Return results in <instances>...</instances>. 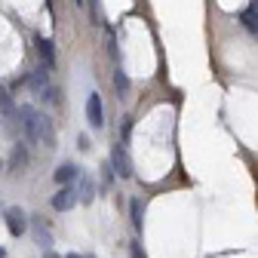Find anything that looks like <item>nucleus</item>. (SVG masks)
<instances>
[{"mask_svg":"<svg viewBox=\"0 0 258 258\" xmlns=\"http://www.w3.org/2000/svg\"><path fill=\"white\" fill-rule=\"evenodd\" d=\"M34 240H37V246H43L46 252H52V234H49V228L40 221V215L34 218Z\"/></svg>","mask_w":258,"mask_h":258,"instance_id":"obj_8","label":"nucleus"},{"mask_svg":"<svg viewBox=\"0 0 258 258\" xmlns=\"http://www.w3.org/2000/svg\"><path fill=\"white\" fill-rule=\"evenodd\" d=\"M129 209H133V224H136V228L142 231V215H145L142 203H139V200H133V203H129Z\"/></svg>","mask_w":258,"mask_h":258,"instance_id":"obj_13","label":"nucleus"},{"mask_svg":"<svg viewBox=\"0 0 258 258\" xmlns=\"http://www.w3.org/2000/svg\"><path fill=\"white\" fill-rule=\"evenodd\" d=\"M31 89H34V92H43V99L46 102H52L55 99V89L49 86V74H46V68H37L34 74H28V80H25Z\"/></svg>","mask_w":258,"mask_h":258,"instance_id":"obj_2","label":"nucleus"},{"mask_svg":"<svg viewBox=\"0 0 258 258\" xmlns=\"http://www.w3.org/2000/svg\"><path fill=\"white\" fill-rule=\"evenodd\" d=\"M28 163V154H25V145H16L13 148V172H22V166Z\"/></svg>","mask_w":258,"mask_h":258,"instance_id":"obj_12","label":"nucleus"},{"mask_svg":"<svg viewBox=\"0 0 258 258\" xmlns=\"http://www.w3.org/2000/svg\"><path fill=\"white\" fill-rule=\"evenodd\" d=\"M0 166H4V163H0Z\"/></svg>","mask_w":258,"mask_h":258,"instance_id":"obj_20","label":"nucleus"},{"mask_svg":"<svg viewBox=\"0 0 258 258\" xmlns=\"http://www.w3.org/2000/svg\"><path fill=\"white\" fill-rule=\"evenodd\" d=\"M133 258H145V252H142V246H139V243H133Z\"/></svg>","mask_w":258,"mask_h":258,"instance_id":"obj_15","label":"nucleus"},{"mask_svg":"<svg viewBox=\"0 0 258 258\" xmlns=\"http://www.w3.org/2000/svg\"><path fill=\"white\" fill-rule=\"evenodd\" d=\"M74 203H77V190H74L71 184H64L55 197H52V209H55V212H68Z\"/></svg>","mask_w":258,"mask_h":258,"instance_id":"obj_6","label":"nucleus"},{"mask_svg":"<svg viewBox=\"0 0 258 258\" xmlns=\"http://www.w3.org/2000/svg\"><path fill=\"white\" fill-rule=\"evenodd\" d=\"M68 258H95V255H80V252H71Z\"/></svg>","mask_w":258,"mask_h":258,"instance_id":"obj_16","label":"nucleus"},{"mask_svg":"<svg viewBox=\"0 0 258 258\" xmlns=\"http://www.w3.org/2000/svg\"><path fill=\"white\" fill-rule=\"evenodd\" d=\"M86 117H89L92 129H102L105 126V108H102V95L99 92H89V99H86Z\"/></svg>","mask_w":258,"mask_h":258,"instance_id":"obj_4","label":"nucleus"},{"mask_svg":"<svg viewBox=\"0 0 258 258\" xmlns=\"http://www.w3.org/2000/svg\"><path fill=\"white\" fill-rule=\"evenodd\" d=\"M111 166L117 169L120 178H133V160H129V154H126L123 145H114V151H111Z\"/></svg>","mask_w":258,"mask_h":258,"instance_id":"obj_3","label":"nucleus"},{"mask_svg":"<svg viewBox=\"0 0 258 258\" xmlns=\"http://www.w3.org/2000/svg\"><path fill=\"white\" fill-rule=\"evenodd\" d=\"M80 178V166L77 163H61L58 169H55V181L58 184H71V181H77Z\"/></svg>","mask_w":258,"mask_h":258,"instance_id":"obj_7","label":"nucleus"},{"mask_svg":"<svg viewBox=\"0 0 258 258\" xmlns=\"http://www.w3.org/2000/svg\"><path fill=\"white\" fill-rule=\"evenodd\" d=\"M114 80H117V92H120V95H126V92H129V80H126V74H123L120 68L114 71Z\"/></svg>","mask_w":258,"mask_h":258,"instance_id":"obj_14","label":"nucleus"},{"mask_svg":"<svg viewBox=\"0 0 258 258\" xmlns=\"http://www.w3.org/2000/svg\"><path fill=\"white\" fill-rule=\"evenodd\" d=\"M74 190H77V200H83V203H89V200L95 197V184H92L86 175H80V184H77Z\"/></svg>","mask_w":258,"mask_h":258,"instance_id":"obj_10","label":"nucleus"},{"mask_svg":"<svg viewBox=\"0 0 258 258\" xmlns=\"http://www.w3.org/2000/svg\"><path fill=\"white\" fill-rule=\"evenodd\" d=\"M0 209H4V203H0Z\"/></svg>","mask_w":258,"mask_h":258,"instance_id":"obj_19","label":"nucleus"},{"mask_svg":"<svg viewBox=\"0 0 258 258\" xmlns=\"http://www.w3.org/2000/svg\"><path fill=\"white\" fill-rule=\"evenodd\" d=\"M34 43H37V52L43 55V68L49 71L52 64H55V52H52V43H49L46 37H40V34H37V40H34Z\"/></svg>","mask_w":258,"mask_h":258,"instance_id":"obj_9","label":"nucleus"},{"mask_svg":"<svg viewBox=\"0 0 258 258\" xmlns=\"http://www.w3.org/2000/svg\"><path fill=\"white\" fill-rule=\"evenodd\" d=\"M46 258H61V255H55V252H46Z\"/></svg>","mask_w":258,"mask_h":258,"instance_id":"obj_17","label":"nucleus"},{"mask_svg":"<svg viewBox=\"0 0 258 258\" xmlns=\"http://www.w3.org/2000/svg\"><path fill=\"white\" fill-rule=\"evenodd\" d=\"M19 117H22L19 123H22V129H25V136H28L31 145H43L46 151L55 148V129H52V120L46 114H40L37 108H22Z\"/></svg>","mask_w":258,"mask_h":258,"instance_id":"obj_1","label":"nucleus"},{"mask_svg":"<svg viewBox=\"0 0 258 258\" xmlns=\"http://www.w3.org/2000/svg\"><path fill=\"white\" fill-rule=\"evenodd\" d=\"M4 218H7V231H10L13 237H22V234L28 231V218H25V212H22L19 206H10V209L4 212Z\"/></svg>","mask_w":258,"mask_h":258,"instance_id":"obj_5","label":"nucleus"},{"mask_svg":"<svg viewBox=\"0 0 258 258\" xmlns=\"http://www.w3.org/2000/svg\"><path fill=\"white\" fill-rule=\"evenodd\" d=\"M240 22H243V28H249L252 34L258 37V10H243L240 13Z\"/></svg>","mask_w":258,"mask_h":258,"instance_id":"obj_11","label":"nucleus"},{"mask_svg":"<svg viewBox=\"0 0 258 258\" xmlns=\"http://www.w3.org/2000/svg\"><path fill=\"white\" fill-rule=\"evenodd\" d=\"M0 258H7V249H4V246H0Z\"/></svg>","mask_w":258,"mask_h":258,"instance_id":"obj_18","label":"nucleus"}]
</instances>
